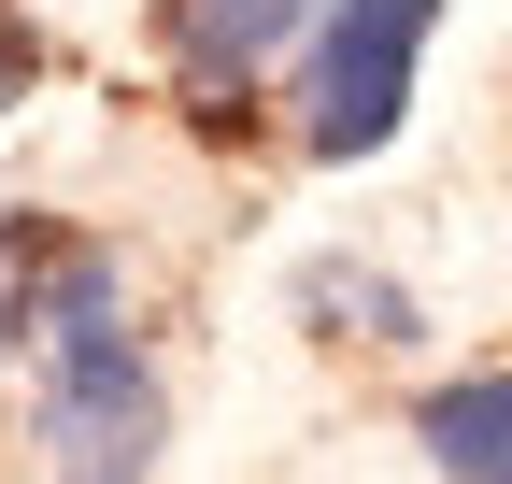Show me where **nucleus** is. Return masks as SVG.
Returning <instances> with one entry per match:
<instances>
[{
    "label": "nucleus",
    "mask_w": 512,
    "mask_h": 484,
    "mask_svg": "<svg viewBox=\"0 0 512 484\" xmlns=\"http://www.w3.org/2000/svg\"><path fill=\"white\" fill-rule=\"evenodd\" d=\"M299 15L313 0H171V57H185V86H242Z\"/></svg>",
    "instance_id": "3"
},
{
    "label": "nucleus",
    "mask_w": 512,
    "mask_h": 484,
    "mask_svg": "<svg viewBox=\"0 0 512 484\" xmlns=\"http://www.w3.org/2000/svg\"><path fill=\"white\" fill-rule=\"evenodd\" d=\"M43 442L72 456L86 484H114V470H143L157 456V371L128 356L114 328H86V342H57V371H43Z\"/></svg>",
    "instance_id": "2"
},
{
    "label": "nucleus",
    "mask_w": 512,
    "mask_h": 484,
    "mask_svg": "<svg viewBox=\"0 0 512 484\" xmlns=\"http://www.w3.org/2000/svg\"><path fill=\"white\" fill-rule=\"evenodd\" d=\"M299 314H328V328H356V342H413V299L384 285V271H313Z\"/></svg>",
    "instance_id": "5"
},
{
    "label": "nucleus",
    "mask_w": 512,
    "mask_h": 484,
    "mask_svg": "<svg viewBox=\"0 0 512 484\" xmlns=\"http://www.w3.org/2000/svg\"><path fill=\"white\" fill-rule=\"evenodd\" d=\"M29 328V228H0V342Z\"/></svg>",
    "instance_id": "7"
},
{
    "label": "nucleus",
    "mask_w": 512,
    "mask_h": 484,
    "mask_svg": "<svg viewBox=\"0 0 512 484\" xmlns=\"http://www.w3.org/2000/svg\"><path fill=\"white\" fill-rule=\"evenodd\" d=\"M441 29V0H328V29H313V157H370V143H399V114H413V57Z\"/></svg>",
    "instance_id": "1"
},
{
    "label": "nucleus",
    "mask_w": 512,
    "mask_h": 484,
    "mask_svg": "<svg viewBox=\"0 0 512 484\" xmlns=\"http://www.w3.org/2000/svg\"><path fill=\"white\" fill-rule=\"evenodd\" d=\"M100 314H114V257H57L43 299H29V328H57V342H86Z\"/></svg>",
    "instance_id": "6"
},
{
    "label": "nucleus",
    "mask_w": 512,
    "mask_h": 484,
    "mask_svg": "<svg viewBox=\"0 0 512 484\" xmlns=\"http://www.w3.org/2000/svg\"><path fill=\"white\" fill-rule=\"evenodd\" d=\"M427 456L456 484H512V371H470L427 399Z\"/></svg>",
    "instance_id": "4"
}]
</instances>
